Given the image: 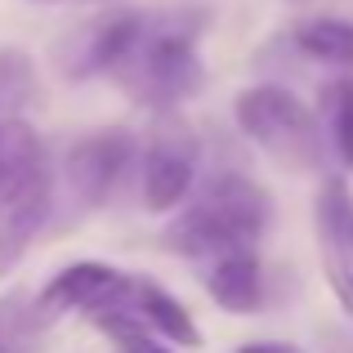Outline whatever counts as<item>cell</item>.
<instances>
[{
	"instance_id": "obj_15",
	"label": "cell",
	"mask_w": 353,
	"mask_h": 353,
	"mask_svg": "<svg viewBox=\"0 0 353 353\" xmlns=\"http://www.w3.org/2000/svg\"><path fill=\"white\" fill-rule=\"evenodd\" d=\"M14 304L18 300H5V304H0V353H9V345H14V327H18Z\"/></svg>"
},
{
	"instance_id": "obj_14",
	"label": "cell",
	"mask_w": 353,
	"mask_h": 353,
	"mask_svg": "<svg viewBox=\"0 0 353 353\" xmlns=\"http://www.w3.org/2000/svg\"><path fill=\"white\" fill-rule=\"evenodd\" d=\"M327 108H331V139H336V152L353 170V77L336 81V85L327 90Z\"/></svg>"
},
{
	"instance_id": "obj_9",
	"label": "cell",
	"mask_w": 353,
	"mask_h": 353,
	"mask_svg": "<svg viewBox=\"0 0 353 353\" xmlns=\"http://www.w3.org/2000/svg\"><path fill=\"white\" fill-rule=\"evenodd\" d=\"M148 18L152 14H139V9H121V14H108L99 18V23H90L85 41H81V54H77V77H94V72H112L121 63L130 59V50L139 45V36H143Z\"/></svg>"
},
{
	"instance_id": "obj_12",
	"label": "cell",
	"mask_w": 353,
	"mask_h": 353,
	"mask_svg": "<svg viewBox=\"0 0 353 353\" xmlns=\"http://www.w3.org/2000/svg\"><path fill=\"white\" fill-rule=\"evenodd\" d=\"M295 45L318 63L353 68V23H345V18H309V23H300L295 27Z\"/></svg>"
},
{
	"instance_id": "obj_1",
	"label": "cell",
	"mask_w": 353,
	"mask_h": 353,
	"mask_svg": "<svg viewBox=\"0 0 353 353\" xmlns=\"http://www.w3.org/2000/svg\"><path fill=\"white\" fill-rule=\"evenodd\" d=\"M268 228V197L259 183H250L246 174H215L188 206L179 210L170 228H165V246L179 250L188 259L210 264L215 255L237 246H255Z\"/></svg>"
},
{
	"instance_id": "obj_4",
	"label": "cell",
	"mask_w": 353,
	"mask_h": 353,
	"mask_svg": "<svg viewBox=\"0 0 353 353\" xmlns=\"http://www.w3.org/2000/svg\"><path fill=\"white\" fill-rule=\"evenodd\" d=\"M50 206H54V170L41 139H36L14 161L5 188H0V277H9L23 264L36 233L50 219Z\"/></svg>"
},
{
	"instance_id": "obj_8",
	"label": "cell",
	"mask_w": 353,
	"mask_h": 353,
	"mask_svg": "<svg viewBox=\"0 0 353 353\" xmlns=\"http://www.w3.org/2000/svg\"><path fill=\"white\" fill-rule=\"evenodd\" d=\"M125 291H130L125 273H117V268H108V264H94V259H81V264H72V268H63V273L50 277V286H45L32 304V322L36 327H50L63 313H94V309H103V304L121 300Z\"/></svg>"
},
{
	"instance_id": "obj_6",
	"label": "cell",
	"mask_w": 353,
	"mask_h": 353,
	"mask_svg": "<svg viewBox=\"0 0 353 353\" xmlns=\"http://www.w3.org/2000/svg\"><path fill=\"white\" fill-rule=\"evenodd\" d=\"M313 228H318V255L327 286L336 291L340 309L353 313V197L340 174L322 179L318 206H313Z\"/></svg>"
},
{
	"instance_id": "obj_11",
	"label": "cell",
	"mask_w": 353,
	"mask_h": 353,
	"mask_svg": "<svg viewBox=\"0 0 353 353\" xmlns=\"http://www.w3.org/2000/svg\"><path fill=\"white\" fill-rule=\"evenodd\" d=\"M134 309L143 313V322L157 336H165L170 345H179V349L201 345V331H197V322H192V313L183 309L174 295H165L157 282H134Z\"/></svg>"
},
{
	"instance_id": "obj_3",
	"label": "cell",
	"mask_w": 353,
	"mask_h": 353,
	"mask_svg": "<svg viewBox=\"0 0 353 353\" xmlns=\"http://www.w3.org/2000/svg\"><path fill=\"white\" fill-rule=\"evenodd\" d=\"M237 125L277 170L286 174H313L322 170V125L295 94L277 85H255L241 90L237 103Z\"/></svg>"
},
{
	"instance_id": "obj_16",
	"label": "cell",
	"mask_w": 353,
	"mask_h": 353,
	"mask_svg": "<svg viewBox=\"0 0 353 353\" xmlns=\"http://www.w3.org/2000/svg\"><path fill=\"white\" fill-rule=\"evenodd\" d=\"M237 353H304V349L286 345V340H255V345H241Z\"/></svg>"
},
{
	"instance_id": "obj_13",
	"label": "cell",
	"mask_w": 353,
	"mask_h": 353,
	"mask_svg": "<svg viewBox=\"0 0 353 353\" xmlns=\"http://www.w3.org/2000/svg\"><path fill=\"white\" fill-rule=\"evenodd\" d=\"M32 59H27L23 50H14V45H5L0 50V125H9V121H23V108L27 99H32Z\"/></svg>"
},
{
	"instance_id": "obj_7",
	"label": "cell",
	"mask_w": 353,
	"mask_h": 353,
	"mask_svg": "<svg viewBox=\"0 0 353 353\" xmlns=\"http://www.w3.org/2000/svg\"><path fill=\"white\" fill-rule=\"evenodd\" d=\"M130 161H134V139L125 130H99V134L68 148V161H63L68 192L81 206H103L108 192L130 170Z\"/></svg>"
},
{
	"instance_id": "obj_17",
	"label": "cell",
	"mask_w": 353,
	"mask_h": 353,
	"mask_svg": "<svg viewBox=\"0 0 353 353\" xmlns=\"http://www.w3.org/2000/svg\"><path fill=\"white\" fill-rule=\"evenodd\" d=\"M295 5H300V0H295Z\"/></svg>"
},
{
	"instance_id": "obj_2",
	"label": "cell",
	"mask_w": 353,
	"mask_h": 353,
	"mask_svg": "<svg viewBox=\"0 0 353 353\" xmlns=\"http://www.w3.org/2000/svg\"><path fill=\"white\" fill-rule=\"evenodd\" d=\"M201 18H148L139 45L112 77L125 85L134 103H148L157 112L183 103L201 90V59H197V27Z\"/></svg>"
},
{
	"instance_id": "obj_10",
	"label": "cell",
	"mask_w": 353,
	"mask_h": 353,
	"mask_svg": "<svg viewBox=\"0 0 353 353\" xmlns=\"http://www.w3.org/2000/svg\"><path fill=\"white\" fill-rule=\"evenodd\" d=\"M206 291L219 309L228 313H255L264 304V277H259V259H255V246H237V250H224L206 264Z\"/></svg>"
},
{
	"instance_id": "obj_5",
	"label": "cell",
	"mask_w": 353,
	"mask_h": 353,
	"mask_svg": "<svg viewBox=\"0 0 353 353\" xmlns=\"http://www.w3.org/2000/svg\"><path fill=\"white\" fill-rule=\"evenodd\" d=\"M197 179V139L183 121L161 117L148 139L143 152V201L148 210L165 215V210H179L183 197L192 192Z\"/></svg>"
}]
</instances>
